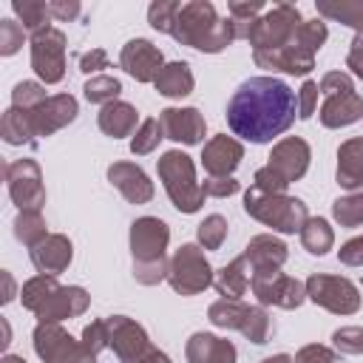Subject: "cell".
Instances as JSON below:
<instances>
[{"label": "cell", "mask_w": 363, "mask_h": 363, "mask_svg": "<svg viewBox=\"0 0 363 363\" xmlns=\"http://www.w3.org/2000/svg\"><path fill=\"white\" fill-rule=\"evenodd\" d=\"M298 113V94L275 77L244 79L227 102V125L235 136L264 145L281 136Z\"/></svg>", "instance_id": "6da1fadb"}, {"label": "cell", "mask_w": 363, "mask_h": 363, "mask_svg": "<svg viewBox=\"0 0 363 363\" xmlns=\"http://www.w3.org/2000/svg\"><path fill=\"white\" fill-rule=\"evenodd\" d=\"M179 43H187L199 51H221L230 40H235V26L233 20H218L216 9L204 0L187 3L179 9L173 31H170Z\"/></svg>", "instance_id": "7a4b0ae2"}, {"label": "cell", "mask_w": 363, "mask_h": 363, "mask_svg": "<svg viewBox=\"0 0 363 363\" xmlns=\"http://www.w3.org/2000/svg\"><path fill=\"white\" fill-rule=\"evenodd\" d=\"M167 224L159 218H139L130 227V250L136 258V278L142 284H156L164 275V247Z\"/></svg>", "instance_id": "3957f363"}, {"label": "cell", "mask_w": 363, "mask_h": 363, "mask_svg": "<svg viewBox=\"0 0 363 363\" xmlns=\"http://www.w3.org/2000/svg\"><path fill=\"white\" fill-rule=\"evenodd\" d=\"M309 167V147L303 139H284L275 145L272 156H269V164L261 167L255 173V187L264 190V193H281L289 182L301 179Z\"/></svg>", "instance_id": "277c9868"}, {"label": "cell", "mask_w": 363, "mask_h": 363, "mask_svg": "<svg viewBox=\"0 0 363 363\" xmlns=\"http://www.w3.org/2000/svg\"><path fill=\"white\" fill-rule=\"evenodd\" d=\"M244 207L252 218L281 233H295L306 224V204L301 199H289L281 193H264L258 187H250L244 196Z\"/></svg>", "instance_id": "5b68a950"}, {"label": "cell", "mask_w": 363, "mask_h": 363, "mask_svg": "<svg viewBox=\"0 0 363 363\" xmlns=\"http://www.w3.org/2000/svg\"><path fill=\"white\" fill-rule=\"evenodd\" d=\"M159 176H162V182H164L167 196L173 199V204H176L182 213H196V210L201 207L204 190L196 184L190 156H184V153H179V150H167V153L159 159Z\"/></svg>", "instance_id": "8992f818"}, {"label": "cell", "mask_w": 363, "mask_h": 363, "mask_svg": "<svg viewBox=\"0 0 363 363\" xmlns=\"http://www.w3.org/2000/svg\"><path fill=\"white\" fill-rule=\"evenodd\" d=\"M301 28V14L295 6H272L264 17H258L247 34V40L252 43L255 51H275L292 43L295 31Z\"/></svg>", "instance_id": "52a82bcc"}, {"label": "cell", "mask_w": 363, "mask_h": 363, "mask_svg": "<svg viewBox=\"0 0 363 363\" xmlns=\"http://www.w3.org/2000/svg\"><path fill=\"white\" fill-rule=\"evenodd\" d=\"M105 326H108V343L113 346V352L119 354L122 363H170L167 354L156 352L147 343V335L139 323L116 315Z\"/></svg>", "instance_id": "ba28073f"}, {"label": "cell", "mask_w": 363, "mask_h": 363, "mask_svg": "<svg viewBox=\"0 0 363 363\" xmlns=\"http://www.w3.org/2000/svg\"><path fill=\"white\" fill-rule=\"evenodd\" d=\"M34 352L45 363H96V354L85 349V343H77L57 323H40L34 329Z\"/></svg>", "instance_id": "9c48e42d"}, {"label": "cell", "mask_w": 363, "mask_h": 363, "mask_svg": "<svg viewBox=\"0 0 363 363\" xmlns=\"http://www.w3.org/2000/svg\"><path fill=\"white\" fill-rule=\"evenodd\" d=\"M31 68L45 85H54L65 74V34L54 26L31 37Z\"/></svg>", "instance_id": "30bf717a"}, {"label": "cell", "mask_w": 363, "mask_h": 363, "mask_svg": "<svg viewBox=\"0 0 363 363\" xmlns=\"http://www.w3.org/2000/svg\"><path fill=\"white\" fill-rule=\"evenodd\" d=\"M6 187L20 210H40L45 204L43 173L34 159H17L6 167Z\"/></svg>", "instance_id": "8fae6325"}, {"label": "cell", "mask_w": 363, "mask_h": 363, "mask_svg": "<svg viewBox=\"0 0 363 363\" xmlns=\"http://www.w3.org/2000/svg\"><path fill=\"white\" fill-rule=\"evenodd\" d=\"M167 281H170V286H173L176 292H182V295H196V292H201V289L213 281L210 264H207V258L201 255V250L193 247V244H184V247L173 255V261H170V267H167Z\"/></svg>", "instance_id": "7c38bea8"}, {"label": "cell", "mask_w": 363, "mask_h": 363, "mask_svg": "<svg viewBox=\"0 0 363 363\" xmlns=\"http://www.w3.org/2000/svg\"><path fill=\"white\" fill-rule=\"evenodd\" d=\"M306 295L326 306L329 312H337V315H352L357 312L360 306V295H357V286L346 278H332V275H312L306 281Z\"/></svg>", "instance_id": "4fadbf2b"}, {"label": "cell", "mask_w": 363, "mask_h": 363, "mask_svg": "<svg viewBox=\"0 0 363 363\" xmlns=\"http://www.w3.org/2000/svg\"><path fill=\"white\" fill-rule=\"evenodd\" d=\"M252 292L258 295L261 303H275V306H284V309H292V306H301L303 301V286L295 281V278H286L281 275L278 269H264V272H252V281H250Z\"/></svg>", "instance_id": "5bb4252c"}, {"label": "cell", "mask_w": 363, "mask_h": 363, "mask_svg": "<svg viewBox=\"0 0 363 363\" xmlns=\"http://www.w3.org/2000/svg\"><path fill=\"white\" fill-rule=\"evenodd\" d=\"M31 113V125H34V133L37 136H51L54 130L65 128L68 122L77 119V99L71 94H57V96H48L45 102H40Z\"/></svg>", "instance_id": "9a60e30c"}, {"label": "cell", "mask_w": 363, "mask_h": 363, "mask_svg": "<svg viewBox=\"0 0 363 363\" xmlns=\"http://www.w3.org/2000/svg\"><path fill=\"white\" fill-rule=\"evenodd\" d=\"M119 62H122V68H125L130 77H136L139 82H156L159 71L164 68V65H162V51H159L153 43H147V40H130V43L122 48Z\"/></svg>", "instance_id": "2e32d148"}, {"label": "cell", "mask_w": 363, "mask_h": 363, "mask_svg": "<svg viewBox=\"0 0 363 363\" xmlns=\"http://www.w3.org/2000/svg\"><path fill=\"white\" fill-rule=\"evenodd\" d=\"M88 306V295L85 289L79 286H57L40 306H37V318L40 323H57L62 318H74V315H82Z\"/></svg>", "instance_id": "e0dca14e"}, {"label": "cell", "mask_w": 363, "mask_h": 363, "mask_svg": "<svg viewBox=\"0 0 363 363\" xmlns=\"http://www.w3.org/2000/svg\"><path fill=\"white\" fill-rule=\"evenodd\" d=\"M159 125L167 139L196 145L204 136V119L196 108H164L159 116Z\"/></svg>", "instance_id": "ac0fdd59"}, {"label": "cell", "mask_w": 363, "mask_h": 363, "mask_svg": "<svg viewBox=\"0 0 363 363\" xmlns=\"http://www.w3.org/2000/svg\"><path fill=\"white\" fill-rule=\"evenodd\" d=\"M363 116V99L354 94V88L346 91H329L326 102L320 108V122L326 128H340V125H352Z\"/></svg>", "instance_id": "d6986e66"}, {"label": "cell", "mask_w": 363, "mask_h": 363, "mask_svg": "<svg viewBox=\"0 0 363 363\" xmlns=\"http://www.w3.org/2000/svg\"><path fill=\"white\" fill-rule=\"evenodd\" d=\"M31 264L43 275H57L71 264V241L65 235H45L37 247H31Z\"/></svg>", "instance_id": "ffe728a7"}, {"label": "cell", "mask_w": 363, "mask_h": 363, "mask_svg": "<svg viewBox=\"0 0 363 363\" xmlns=\"http://www.w3.org/2000/svg\"><path fill=\"white\" fill-rule=\"evenodd\" d=\"M108 179H111V182L119 187V193H122L128 201H133V204H145V201H150V196H153V184L147 182V176H145L136 164H125V162L111 164Z\"/></svg>", "instance_id": "44dd1931"}, {"label": "cell", "mask_w": 363, "mask_h": 363, "mask_svg": "<svg viewBox=\"0 0 363 363\" xmlns=\"http://www.w3.org/2000/svg\"><path fill=\"white\" fill-rule=\"evenodd\" d=\"M241 156H244V150H241V145L235 142V139H230V136H216L207 147H204V170L210 173V176H227V173H233L235 170V164L241 162Z\"/></svg>", "instance_id": "7402d4cb"}, {"label": "cell", "mask_w": 363, "mask_h": 363, "mask_svg": "<svg viewBox=\"0 0 363 363\" xmlns=\"http://www.w3.org/2000/svg\"><path fill=\"white\" fill-rule=\"evenodd\" d=\"M187 360L190 363H235V346L221 337L199 332L187 340Z\"/></svg>", "instance_id": "603a6c76"}, {"label": "cell", "mask_w": 363, "mask_h": 363, "mask_svg": "<svg viewBox=\"0 0 363 363\" xmlns=\"http://www.w3.org/2000/svg\"><path fill=\"white\" fill-rule=\"evenodd\" d=\"M337 184L340 187H363V139H349L337 150Z\"/></svg>", "instance_id": "cb8c5ba5"}, {"label": "cell", "mask_w": 363, "mask_h": 363, "mask_svg": "<svg viewBox=\"0 0 363 363\" xmlns=\"http://www.w3.org/2000/svg\"><path fill=\"white\" fill-rule=\"evenodd\" d=\"M244 258H247V261H252L255 272L278 269V267L286 261V247H284L281 241H275L272 235H255V238L247 244Z\"/></svg>", "instance_id": "d4e9b609"}, {"label": "cell", "mask_w": 363, "mask_h": 363, "mask_svg": "<svg viewBox=\"0 0 363 363\" xmlns=\"http://www.w3.org/2000/svg\"><path fill=\"white\" fill-rule=\"evenodd\" d=\"M0 136L9 145H34V125H31V113L23 108H9L0 119Z\"/></svg>", "instance_id": "484cf974"}, {"label": "cell", "mask_w": 363, "mask_h": 363, "mask_svg": "<svg viewBox=\"0 0 363 363\" xmlns=\"http://www.w3.org/2000/svg\"><path fill=\"white\" fill-rule=\"evenodd\" d=\"M156 91L164 96H187L193 91V74L187 62H170L156 77Z\"/></svg>", "instance_id": "4316f807"}, {"label": "cell", "mask_w": 363, "mask_h": 363, "mask_svg": "<svg viewBox=\"0 0 363 363\" xmlns=\"http://www.w3.org/2000/svg\"><path fill=\"white\" fill-rule=\"evenodd\" d=\"M99 128H102V133H108L113 139L128 136L136 128V111L128 102H111L99 113Z\"/></svg>", "instance_id": "83f0119b"}, {"label": "cell", "mask_w": 363, "mask_h": 363, "mask_svg": "<svg viewBox=\"0 0 363 363\" xmlns=\"http://www.w3.org/2000/svg\"><path fill=\"white\" fill-rule=\"evenodd\" d=\"M250 281H252V278H250V272H247V258L241 255V258H235L233 264H227V267L216 275V289H218L224 298L235 301L238 295H244V289H247Z\"/></svg>", "instance_id": "f1b7e54d"}, {"label": "cell", "mask_w": 363, "mask_h": 363, "mask_svg": "<svg viewBox=\"0 0 363 363\" xmlns=\"http://www.w3.org/2000/svg\"><path fill=\"white\" fill-rule=\"evenodd\" d=\"M250 315H252V306H244V303L230 301V298H221L210 306V320L216 326H227V329H238V332L247 329Z\"/></svg>", "instance_id": "f546056e"}, {"label": "cell", "mask_w": 363, "mask_h": 363, "mask_svg": "<svg viewBox=\"0 0 363 363\" xmlns=\"http://www.w3.org/2000/svg\"><path fill=\"white\" fill-rule=\"evenodd\" d=\"M14 238L23 241L26 247H37L45 238V221L40 210H20L14 218Z\"/></svg>", "instance_id": "4dcf8cb0"}, {"label": "cell", "mask_w": 363, "mask_h": 363, "mask_svg": "<svg viewBox=\"0 0 363 363\" xmlns=\"http://www.w3.org/2000/svg\"><path fill=\"white\" fill-rule=\"evenodd\" d=\"M11 9L23 20V28L26 31H34L37 34V31L48 28V17H51L48 3H40V0H14Z\"/></svg>", "instance_id": "1f68e13d"}, {"label": "cell", "mask_w": 363, "mask_h": 363, "mask_svg": "<svg viewBox=\"0 0 363 363\" xmlns=\"http://www.w3.org/2000/svg\"><path fill=\"white\" fill-rule=\"evenodd\" d=\"M332 230L323 218H306V224L301 227V244L312 252V255H323L332 247Z\"/></svg>", "instance_id": "d6a6232c"}, {"label": "cell", "mask_w": 363, "mask_h": 363, "mask_svg": "<svg viewBox=\"0 0 363 363\" xmlns=\"http://www.w3.org/2000/svg\"><path fill=\"white\" fill-rule=\"evenodd\" d=\"M57 286H60V284H57L54 275H37V278H31V281L23 284V289H20V301H23L26 309L37 312V306H40Z\"/></svg>", "instance_id": "836d02e7"}, {"label": "cell", "mask_w": 363, "mask_h": 363, "mask_svg": "<svg viewBox=\"0 0 363 363\" xmlns=\"http://www.w3.org/2000/svg\"><path fill=\"white\" fill-rule=\"evenodd\" d=\"M323 40H326V26H323V20H309V23H301V28H298L295 37H292V45H295L301 54L312 57V54L323 45Z\"/></svg>", "instance_id": "e575fe53"}, {"label": "cell", "mask_w": 363, "mask_h": 363, "mask_svg": "<svg viewBox=\"0 0 363 363\" xmlns=\"http://www.w3.org/2000/svg\"><path fill=\"white\" fill-rule=\"evenodd\" d=\"M318 11L323 17H332V20H340L352 28H357L363 34V3H320Z\"/></svg>", "instance_id": "d590c367"}, {"label": "cell", "mask_w": 363, "mask_h": 363, "mask_svg": "<svg viewBox=\"0 0 363 363\" xmlns=\"http://www.w3.org/2000/svg\"><path fill=\"white\" fill-rule=\"evenodd\" d=\"M85 96H88V102H102V105H111L116 96H119V91H122V85H119V79H113V77H105V74H96V77H91L88 82H85Z\"/></svg>", "instance_id": "8d00e7d4"}, {"label": "cell", "mask_w": 363, "mask_h": 363, "mask_svg": "<svg viewBox=\"0 0 363 363\" xmlns=\"http://www.w3.org/2000/svg\"><path fill=\"white\" fill-rule=\"evenodd\" d=\"M45 91L40 82H17L14 91H11V105L14 108H23V111H34L40 102H45Z\"/></svg>", "instance_id": "74e56055"}, {"label": "cell", "mask_w": 363, "mask_h": 363, "mask_svg": "<svg viewBox=\"0 0 363 363\" xmlns=\"http://www.w3.org/2000/svg\"><path fill=\"white\" fill-rule=\"evenodd\" d=\"M332 213H335V218H337L340 224H346V227L360 224V221H363V193L337 199V201L332 204Z\"/></svg>", "instance_id": "f35d334b"}, {"label": "cell", "mask_w": 363, "mask_h": 363, "mask_svg": "<svg viewBox=\"0 0 363 363\" xmlns=\"http://www.w3.org/2000/svg\"><path fill=\"white\" fill-rule=\"evenodd\" d=\"M162 133H164V130H162L159 119H145L142 128H139V133H136L133 142H130V150H133V153H150V150L159 145Z\"/></svg>", "instance_id": "ab89813d"}, {"label": "cell", "mask_w": 363, "mask_h": 363, "mask_svg": "<svg viewBox=\"0 0 363 363\" xmlns=\"http://www.w3.org/2000/svg\"><path fill=\"white\" fill-rule=\"evenodd\" d=\"M227 235V221L221 216H207L201 224H199V241L207 247V250H218L221 241Z\"/></svg>", "instance_id": "60d3db41"}, {"label": "cell", "mask_w": 363, "mask_h": 363, "mask_svg": "<svg viewBox=\"0 0 363 363\" xmlns=\"http://www.w3.org/2000/svg\"><path fill=\"white\" fill-rule=\"evenodd\" d=\"M23 37H26L23 23L0 20V54H3V57H11V54L23 45Z\"/></svg>", "instance_id": "b9f144b4"}, {"label": "cell", "mask_w": 363, "mask_h": 363, "mask_svg": "<svg viewBox=\"0 0 363 363\" xmlns=\"http://www.w3.org/2000/svg\"><path fill=\"white\" fill-rule=\"evenodd\" d=\"M179 3H153L147 9V17H150V26L159 28V31H173V23H176V14H179Z\"/></svg>", "instance_id": "7bdbcfd3"}, {"label": "cell", "mask_w": 363, "mask_h": 363, "mask_svg": "<svg viewBox=\"0 0 363 363\" xmlns=\"http://www.w3.org/2000/svg\"><path fill=\"white\" fill-rule=\"evenodd\" d=\"M332 340H335V346H337L340 352H346V354L363 352V329H360V326H343V329H337V332L332 335Z\"/></svg>", "instance_id": "ee69618b"}, {"label": "cell", "mask_w": 363, "mask_h": 363, "mask_svg": "<svg viewBox=\"0 0 363 363\" xmlns=\"http://www.w3.org/2000/svg\"><path fill=\"white\" fill-rule=\"evenodd\" d=\"M82 337H85V340H82L85 349H91V352L96 354L99 349L108 346V326H105V323H91V326H85Z\"/></svg>", "instance_id": "f6af8a7d"}, {"label": "cell", "mask_w": 363, "mask_h": 363, "mask_svg": "<svg viewBox=\"0 0 363 363\" xmlns=\"http://www.w3.org/2000/svg\"><path fill=\"white\" fill-rule=\"evenodd\" d=\"M201 190H204V196H230L238 190V182L230 176H213L201 184Z\"/></svg>", "instance_id": "bcb514c9"}, {"label": "cell", "mask_w": 363, "mask_h": 363, "mask_svg": "<svg viewBox=\"0 0 363 363\" xmlns=\"http://www.w3.org/2000/svg\"><path fill=\"white\" fill-rule=\"evenodd\" d=\"M315 99H318V85H315V82H303V88H301V94H298V116H301V119H309V116H312Z\"/></svg>", "instance_id": "7dc6e473"}, {"label": "cell", "mask_w": 363, "mask_h": 363, "mask_svg": "<svg viewBox=\"0 0 363 363\" xmlns=\"http://www.w3.org/2000/svg\"><path fill=\"white\" fill-rule=\"evenodd\" d=\"M295 363H337V357L323 346H303L298 352Z\"/></svg>", "instance_id": "c3c4849f"}, {"label": "cell", "mask_w": 363, "mask_h": 363, "mask_svg": "<svg viewBox=\"0 0 363 363\" xmlns=\"http://www.w3.org/2000/svg\"><path fill=\"white\" fill-rule=\"evenodd\" d=\"M340 261L343 264H363V235L360 238H352V241H346L343 247H340Z\"/></svg>", "instance_id": "681fc988"}, {"label": "cell", "mask_w": 363, "mask_h": 363, "mask_svg": "<svg viewBox=\"0 0 363 363\" xmlns=\"http://www.w3.org/2000/svg\"><path fill=\"white\" fill-rule=\"evenodd\" d=\"M79 68H82L85 74H94V71H99V68H108V54L99 51V48H94L91 54H82V57H79Z\"/></svg>", "instance_id": "f907efd6"}, {"label": "cell", "mask_w": 363, "mask_h": 363, "mask_svg": "<svg viewBox=\"0 0 363 363\" xmlns=\"http://www.w3.org/2000/svg\"><path fill=\"white\" fill-rule=\"evenodd\" d=\"M349 68L357 74V77H363V34H357L354 37V43H352V48H349Z\"/></svg>", "instance_id": "816d5d0a"}, {"label": "cell", "mask_w": 363, "mask_h": 363, "mask_svg": "<svg viewBox=\"0 0 363 363\" xmlns=\"http://www.w3.org/2000/svg\"><path fill=\"white\" fill-rule=\"evenodd\" d=\"M48 11H51V17H57V20H74L77 14H79V3H48Z\"/></svg>", "instance_id": "f5cc1de1"}, {"label": "cell", "mask_w": 363, "mask_h": 363, "mask_svg": "<svg viewBox=\"0 0 363 363\" xmlns=\"http://www.w3.org/2000/svg\"><path fill=\"white\" fill-rule=\"evenodd\" d=\"M3 284H6V295H3V303H9V301L14 298V281H11V275H9V272H3Z\"/></svg>", "instance_id": "db71d44e"}, {"label": "cell", "mask_w": 363, "mask_h": 363, "mask_svg": "<svg viewBox=\"0 0 363 363\" xmlns=\"http://www.w3.org/2000/svg\"><path fill=\"white\" fill-rule=\"evenodd\" d=\"M264 363H292V357L289 354H275V357H267Z\"/></svg>", "instance_id": "11a10c76"}, {"label": "cell", "mask_w": 363, "mask_h": 363, "mask_svg": "<svg viewBox=\"0 0 363 363\" xmlns=\"http://www.w3.org/2000/svg\"><path fill=\"white\" fill-rule=\"evenodd\" d=\"M0 363H26V360H23V357H17V354H6Z\"/></svg>", "instance_id": "9f6ffc18"}]
</instances>
